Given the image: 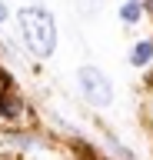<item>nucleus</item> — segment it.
Segmentation results:
<instances>
[{"instance_id":"obj_1","label":"nucleus","mask_w":153,"mask_h":160,"mask_svg":"<svg viewBox=\"0 0 153 160\" xmlns=\"http://www.w3.org/2000/svg\"><path fill=\"white\" fill-rule=\"evenodd\" d=\"M17 27L33 57L47 60L57 50V20L47 7H23L17 10Z\"/></svg>"},{"instance_id":"obj_2","label":"nucleus","mask_w":153,"mask_h":160,"mask_svg":"<svg viewBox=\"0 0 153 160\" xmlns=\"http://www.w3.org/2000/svg\"><path fill=\"white\" fill-rule=\"evenodd\" d=\"M77 83H80L83 97L90 100L93 107H110V103H113V87H110V80H107L103 70L80 67V70H77Z\"/></svg>"},{"instance_id":"obj_3","label":"nucleus","mask_w":153,"mask_h":160,"mask_svg":"<svg viewBox=\"0 0 153 160\" xmlns=\"http://www.w3.org/2000/svg\"><path fill=\"white\" fill-rule=\"evenodd\" d=\"M23 113V100L10 90H0V117L3 120H17Z\"/></svg>"},{"instance_id":"obj_4","label":"nucleus","mask_w":153,"mask_h":160,"mask_svg":"<svg viewBox=\"0 0 153 160\" xmlns=\"http://www.w3.org/2000/svg\"><path fill=\"white\" fill-rule=\"evenodd\" d=\"M150 60H153V40H140L133 47V53H130V63L133 67H146Z\"/></svg>"},{"instance_id":"obj_5","label":"nucleus","mask_w":153,"mask_h":160,"mask_svg":"<svg viewBox=\"0 0 153 160\" xmlns=\"http://www.w3.org/2000/svg\"><path fill=\"white\" fill-rule=\"evenodd\" d=\"M140 13H143V7L136 3V0H130V3H123V7H120V17L127 20V23H136V20H140Z\"/></svg>"},{"instance_id":"obj_6","label":"nucleus","mask_w":153,"mask_h":160,"mask_svg":"<svg viewBox=\"0 0 153 160\" xmlns=\"http://www.w3.org/2000/svg\"><path fill=\"white\" fill-rule=\"evenodd\" d=\"M7 13H10V10H7V3H3V0H0V27H3V23H7Z\"/></svg>"},{"instance_id":"obj_7","label":"nucleus","mask_w":153,"mask_h":160,"mask_svg":"<svg viewBox=\"0 0 153 160\" xmlns=\"http://www.w3.org/2000/svg\"><path fill=\"white\" fill-rule=\"evenodd\" d=\"M146 7H150V10H153V0H146Z\"/></svg>"}]
</instances>
